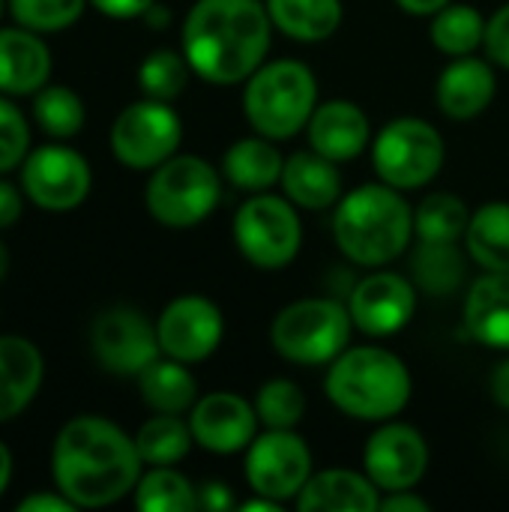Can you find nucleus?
Masks as SVG:
<instances>
[{
  "mask_svg": "<svg viewBox=\"0 0 509 512\" xmlns=\"http://www.w3.org/2000/svg\"><path fill=\"white\" fill-rule=\"evenodd\" d=\"M144 474L135 438L99 414L72 417L51 447V480L75 507H108L135 492Z\"/></svg>",
  "mask_w": 509,
  "mask_h": 512,
  "instance_id": "1",
  "label": "nucleus"
},
{
  "mask_svg": "<svg viewBox=\"0 0 509 512\" xmlns=\"http://www.w3.org/2000/svg\"><path fill=\"white\" fill-rule=\"evenodd\" d=\"M270 42L273 21L264 0H195L180 33L192 75L216 87L243 84L267 60Z\"/></svg>",
  "mask_w": 509,
  "mask_h": 512,
  "instance_id": "2",
  "label": "nucleus"
},
{
  "mask_svg": "<svg viewBox=\"0 0 509 512\" xmlns=\"http://www.w3.org/2000/svg\"><path fill=\"white\" fill-rule=\"evenodd\" d=\"M333 240L339 252L366 270H378L402 258L414 237V207L405 192L387 183H363L333 207Z\"/></svg>",
  "mask_w": 509,
  "mask_h": 512,
  "instance_id": "3",
  "label": "nucleus"
},
{
  "mask_svg": "<svg viewBox=\"0 0 509 512\" xmlns=\"http://www.w3.org/2000/svg\"><path fill=\"white\" fill-rule=\"evenodd\" d=\"M324 396L336 411L360 423L396 420L411 396L414 378L399 354L381 345H348L324 375Z\"/></svg>",
  "mask_w": 509,
  "mask_h": 512,
  "instance_id": "4",
  "label": "nucleus"
},
{
  "mask_svg": "<svg viewBox=\"0 0 509 512\" xmlns=\"http://www.w3.org/2000/svg\"><path fill=\"white\" fill-rule=\"evenodd\" d=\"M318 102L312 66L294 57L264 60L243 81V117L252 132L273 141H288L303 132Z\"/></svg>",
  "mask_w": 509,
  "mask_h": 512,
  "instance_id": "5",
  "label": "nucleus"
},
{
  "mask_svg": "<svg viewBox=\"0 0 509 512\" xmlns=\"http://www.w3.org/2000/svg\"><path fill=\"white\" fill-rule=\"evenodd\" d=\"M354 321L333 297H303L282 306L270 324L273 351L294 366H330L351 345Z\"/></svg>",
  "mask_w": 509,
  "mask_h": 512,
  "instance_id": "6",
  "label": "nucleus"
},
{
  "mask_svg": "<svg viewBox=\"0 0 509 512\" xmlns=\"http://www.w3.org/2000/svg\"><path fill=\"white\" fill-rule=\"evenodd\" d=\"M222 180V171H216L204 156L174 153L150 171L144 186L147 213L171 231L195 228L219 207Z\"/></svg>",
  "mask_w": 509,
  "mask_h": 512,
  "instance_id": "7",
  "label": "nucleus"
},
{
  "mask_svg": "<svg viewBox=\"0 0 509 512\" xmlns=\"http://www.w3.org/2000/svg\"><path fill=\"white\" fill-rule=\"evenodd\" d=\"M444 135L423 117H396L372 135L375 177L399 192L429 186L444 168Z\"/></svg>",
  "mask_w": 509,
  "mask_h": 512,
  "instance_id": "8",
  "label": "nucleus"
},
{
  "mask_svg": "<svg viewBox=\"0 0 509 512\" xmlns=\"http://www.w3.org/2000/svg\"><path fill=\"white\" fill-rule=\"evenodd\" d=\"M231 237L237 252L258 270L288 267L303 246L300 207L276 192L249 195L231 222Z\"/></svg>",
  "mask_w": 509,
  "mask_h": 512,
  "instance_id": "9",
  "label": "nucleus"
},
{
  "mask_svg": "<svg viewBox=\"0 0 509 512\" xmlns=\"http://www.w3.org/2000/svg\"><path fill=\"white\" fill-rule=\"evenodd\" d=\"M312 474V450L297 429H261L243 453L249 489L276 504L297 501Z\"/></svg>",
  "mask_w": 509,
  "mask_h": 512,
  "instance_id": "10",
  "label": "nucleus"
},
{
  "mask_svg": "<svg viewBox=\"0 0 509 512\" xmlns=\"http://www.w3.org/2000/svg\"><path fill=\"white\" fill-rule=\"evenodd\" d=\"M111 153L132 171H153L183 144V120L171 102L138 99L126 105L111 126Z\"/></svg>",
  "mask_w": 509,
  "mask_h": 512,
  "instance_id": "11",
  "label": "nucleus"
},
{
  "mask_svg": "<svg viewBox=\"0 0 509 512\" xmlns=\"http://www.w3.org/2000/svg\"><path fill=\"white\" fill-rule=\"evenodd\" d=\"M93 171L87 159L63 141L27 153L21 162V192L30 204L48 213H69L90 195Z\"/></svg>",
  "mask_w": 509,
  "mask_h": 512,
  "instance_id": "12",
  "label": "nucleus"
},
{
  "mask_svg": "<svg viewBox=\"0 0 509 512\" xmlns=\"http://www.w3.org/2000/svg\"><path fill=\"white\" fill-rule=\"evenodd\" d=\"M90 351L105 372L138 378L153 360L162 357L156 321L132 306L105 309L90 327Z\"/></svg>",
  "mask_w": 509,
  "mask_h": 512,
  "instance_id": "13",
  "label": "nucleus"
},
{
  "mask_svg": "<svg viewBox=\"0 0 509 512\" xmlns=\"http://www.w3.org/2000/svg\"><path fill=\"white\" fill-rule=\"evenodd\" d=\"M156 333L165 357L195 366L219 351L225 339V315L204 294H180L162 309Z\"/></svg>",
  "mask_w": 509,
  "mask_h": 512,
  "instance_id": "14",
  "label": "nucleus"
},
{
  "mask_svg": "<svg viewBox=\"0 0 509 512\" xmlns=\"http://www.w3.org/2000/svg\"><path fill=\"white\" fill-rule=\"evenodd\" d=\"M363 471L384 492L417 489L429 471V444L411 423L384 420L363 444Z\"/></svg>",
  "mask_w": 509,
  "mask_h": 512,
  "instance_id": "15",
  "label": "nucleus"
},
{
  "mask_svg": "<svg viewBox=\"0 0 509 512\" xmlns=\"http://www.w3.org/2000/svg\"><path fill=\"white\" fill-rule=\"evenodd\" d=\"M348 312L354 330L369 339H390L402 333L417 312V285L390 270L366 273L348 294Z\"/></svg>",
  "mask_w": 509,
  "mask_h": 512,
  "instance_id": "16",
  "label": "nucleus"
},
{
  "mask_svg": "<svg viewBox=\"0 0 509 512\" xmlns=\"http://www.w3.org/2000/svg\"><path fill=\"white\" fill-rule=\"evenodd\" d=\"M186 420H189L195 447L216 453V456L246 453V447L261 432L255 405L231 390H216V393L198 396V402L192 405Z\"/></svg>",
  "mask_w": 509,
  "mask_h": 512,
  "instance_id": "17",
  "label": "nucleus"
},
{
  "mask_svg": "<svg viewBox=\"0 0 509 512\" xmlns=\"http://www.w3.org/2000/svg\"><path fill=\"white\" fill-rule=\"evenodd\" d=\"M498 93L495 63L489 57L465 54L450 57L435 81V102L450 120H474L480 117Z\"/></svg>",
  "mask_w": 509,
  "mask_h": 512,
  "instance_id": "18",
  "label": "nucleus"
},
{
  "mask_svg": "<svg viewBox=\"0 0 509 512\" xmlns=\"http://www.w3.org/2000/svg\"><path fill=\"white\" fill-rule=\"evenodd\" d=\"M309 147L324 153L333 162H351L372 144L369 114L351 99H327L318 102L309 126Z\"/></svg>",
  "mask_w": 509,
  "mask_h": 512,
  "instance_id": "19",
  "label": "nucleus"
},
{
  "mask_svg": "<svg viewBox=\"0 0 509 512\" xmlns=\"http://www.w3.org/2000/svg\"><path fill=\"white\" fill-rule=\"evenodd\" d=\"M279 186L282 195L300 210H330L345 195L339 162L327 159L312 147L285 156Z\"/></svg>",
  "mask_w": 509,
  "mask_h": 512,
  "instance_id": "20",
  "label": "nucleus"
},
{
  "mask_svg": "<svg viewBox=\"0 0 509 512\" xmlns=\"http://www.w3.org/2000/svg\"><path fill=\"white\" fill-rule=\"evenodd\" d=\"M51 51L45 39L27 27L0 30V93L33 96L48 84Z\"/></svg>",
  "mask_w": 509,
  "mask_h": 512,
  "instance_id": "21",
  "label": "nucleus"
},
{
  "mask_svg": "<svg viewBox=\"0 0 509 512\" xmlns=\"http://www.w3.org/2000/svg\"><path fill=\"white\" fill-rule=\"evenodd\" d=\"M294 504L303 512H378L381 489L366 471L324 468L309 477Z\"/></svg>",
  "mask_w": 509,
  "mask_h": 512,
  "instance_id": "22",
  "label": "nucleus"
},
{
  "mask_svg": "<svg viewBox=\"0 0 509 512\" xmlns=\"http://www.w3.org/2000/svg\"><path fill=\"white\" fill-rule=\"evenodd\" d=\"M462 318L474 342L492 351H509V270L507 273L486 270L471 282L465 294Z\"/></svg>",
  "mask_w": 509,
  "mask_h": 512,
  "instance_id": "23",
  "label": "nucleus"
},
{
  "mask_svg": "<svg viewBox=\"0 0 509 512\" xmlns=\"http://www.w3.org/2000/svg\"><path fill=\"white\" fill-rule=\"evenodd\" d=\"M45 378L39 348L24 336H0V423L15 420L36 399Z\"/></svg>",
  "mask_w": 509,
  "mask_h": 512,
  "instance_id": "24",
  "label": "nucleus"
},
{
  "mask_svg": "<svg viewBox=\"0 0 509 512\" xmlns=\"http://www.w3.org/2000/svg\"><path fill=\"white\" fill-rule=\"evenodd\" d=\"M282 165H285V156L276 147V141L264 138L258 132L246 135V138H237L222 153V177L234 189H243L249 195L270 192L273 186H279Z\"/></svg>",
  "mask_w": 509,
  "mask_h": 512,
  "instance_id": "25",
  "label": "nucleus"
},
{
  "mask_svg": "<svg viewBox=\"0 0 509 512\" xmlns=\"http://www.w3.org/2000/svg\"><path fill=\"white\" fill-rule=\"evenodd\" d=\"M273 30L294 42H324L339 33L345 18L342 0H264Z\"/></svg>",
  "mask_w": 509,
  "mask_h": 512,
  "instance_id": "26",
  "label": "nucleus"
},
{
  "mask_svg": "<svg viewBox=\"0 0 509 512\" xmlns=\"http://www.w3.org/2000/svg\"><path fill=\"white\" fill-rule=\"evenodd\" d=\"M135 381L141 402L153 414H189L198 402V381L189 372V363H180L174 357L162 354Z\"/></svg>",
  "mask_w": 509,
  "mask_h": 512,
  "instance_id": "27",
  "label": "nucleus"
},
{
  "mask_svg": "<svg viewBox=\"0 0 509 512\" xmlns=\"http://www.w3.org/2000/svg\"><path fill=\"white\" fill-rule=\"evenodd\" d=\"M468 249L465 243H429L417 240L411 255V282L417 291H426L432 297H453L465 285L468 273Z\"/></svg>",
  "mask_w": 509,
  "mask_h": 512,
  "instance_id": "28",
  "label": "nucleus"
},
{
  "mask_svg": "<svg viewBox=\"0 0 509 512\" xmlns=\"http://www.w3.org/2000/svg\"><path fill=\"white\" fill-rule=\"evenodd\" d=\"M465 249L471 261L492 273L509 270V201H489L471 210L465 231Z\"/></svg>",
  "mask_w": 509,
  "mask_h": 512,
  "instance_id": "29",
  "label": "nucleus"
},
{
  "mask_svg": "<svg viewBox=\"0 0 509 512\" xmlns=\"http://www.w3.org/2000/svg\"><path fill=\"white\" fill-rule=\"evenodd\" d=\"M486 21L477 6L453 0L429 18V39L447 57L477 54L486 39Z\"/></svg>",
  "mask_w": 509,
  "mask_h": 512,
  "instance_id": "30",
  "label": "nucleus"
},
{
  "mask_svg": "<svg viewBox=\"0 0 509 512\" xmlns=\"http://www.w3.org/2000/svg\"><path fill=\"white\" fill-rule=\"evenodd\" d=\"M135 447H138L144 468L177 465L189 456V450L195 447V438L183 414H156L147 423H141V429L135 432Z\"/></svg>",
  "mask_w": 509,
  "mask_h": 512,
  "instance_id": "31",
  "label": "nucleus"
},
{
  "mask_svg": "<svg viewBox=\"0 0 509 512\" xmlns=\"http://www.w3.org/2000/svg\"><path fill=\"white\" fill-rule=\"evenodd\" d=\"M135 507L141 512H192L198 510V486L174 465L147 468L135 486Z\"/></svg>",
  "mask_w": 509,
  "mask_h": 512,
  "instance_id": "32",
  "label": "nucleus"
},
{
  "mask_svg": "<svg viewBox=\"0 0 509 512\" xmlns=\"http://www.w3.org/2000/svg\"><path fill=\"white\" fill-rule=\"evenodd\" d=\"M471 222L465 198L453 192H432L414 207V237L429 243H462Z\"/></svg>",
  "mask_w": 509,
  "mask_h": 512,
  "instance_id": "33",
  "label": "nucleus"
},
{
  "mask_svg": "<svg viewBox=\"0 0 509 512\" xmlns=\"http://www.w3.org/2000/svg\"><path fill=\"white\" fill-rule=\"evenodd\" d=\"M33 120L48 138L66 141L84 129L87 108H84V99L72 87L45 84L39 93H33Z\"/></svg>",
  "mask_w": 509,
  "mask_h": 512,
  "instance_id": "34",
  "label": "nucleus"
},
{
  "mask_svg": "<svg viewBox=\"0 0 509 512\" xmlns=\"http://www.w3.org/2000/svg\"><path fill=\"white\" fill-rule=\"evenodd\" d=\"M189 75H192V66H189V60H186L183 51L156 48L138 66V87L150 99L174 102L186 90Z\"/></svg>",
  "mask_w": 509,
  "mask_h": 512,
  "instance_id": "35",
  "label": "nucleus"
},
{
  "mask_svg": "<svg viewBox=\"0 0 509 512\" xmlns=\"http://www.w3.org/2000/svg\"><path fill=\"white\" fill-rule=\"evenodd\" d=\"M261 429H297L306 417V393L291 378H270L252 399Z\"/></svg>",
  "mask_w": 509,
  "mask_h": 512,
  "instance_id": "36",
  "label": "nucleus"
},
{
  "mask_svg": "<svg viewBox=\"0 0 509 512\" xmlns=\"http://www.w3.org/2000/svg\"><path fill=\"white\" fill-rule=\"evenodd\" d=\"M90 0H9L15 24L33 33H57L72 27Z\"/></svg>",
  "mask_w": 509,
  "mask_h": 512,
  "instance_id": "37",
  "label": "nucleus"
},
{
  "mask_svg": "<svg viewBox=\"0 0 509 512\" xmlns=\"http://www.w3.org/2000/svg\"><path fill=\"white\" fill-rule=\"evenodd\" d=\"M30 153V126L27 117L6 93H0V174L18 168Z\"/></svg>",
  "mask_w": 509,
  "mask_h": 512,
  "instance_id": "38",
  "label": "nucleus"
},
{
  "mask_svg": "<svg viewBox=\"0 0 509 512\" xmlns=\"http://www.w3.org/2000/svg\"><path fill=\"white\" fill-rule=\"evenodd\" d=\"M483 51H486V57H489L495 66L509 69V0L489 15Z\"/></svg>",
  "mask_w": 509,
  "mask_h": 512,
  "instance_id": "39",
  "label": "nucleus"
},
{
  "mask_svg": "<svg viewBox=\"0 0 509 512\" xmlns=\"http://www.w3.org/2000/svg\"><path fill=\"white\" fill-rule=\"evenodd\" d=\"M198 510L207 512H225L234 510V495L228 489V483L219 480H207L198 486Z\"/></svg>",
  "mask_w": 509,
  "mask_h": 512,
  "instance_id": "40",
  "label": "nucleus"
},
{
  "mask_svg": "<svg viewBox=\"0 0 509 512\" xmlns=\"http://www.w3.org/2000/svg\"><path fill=\"white\" fill-rule=\"evenodd\" d=\"M156 0H90L93 9H99L108 18L117 21H129V18H144V12L153 6Z\"/></svg>",
  "mask_w": 509,
  "mask_h": 512,
  "instance_id": "41",
  "label": "nucleus"
},
{
  "mask_svg": "<svg viewBox=\"0 0 509 512\" xmlns=\"http://www.w3.org/2000/svg\"><path fill=\"white\" fill-rule=\"evenodd\" d=\"M378 512H429V501L420 498L414 489H396L381 495Z\"/></svg>",
  "mask_w": 509,
  "mask_h": 512,
  "instance_id": "42",
  "label": "nucleus"
},
{
  "mask_svg": "<svg viewBox=\"0 0 509 512\" xmlns=\"http://www.w3.org/2000/svg\"><path fill=\"white\" fill-rule=\"evenodd\" d=\"M24 210V192H18L9 180H0V231L12 228L21 219Z\"/></svg>",
  "mask_w": 509,
  "mask_h": 512,
  "instance_id": "43",
  "label": "nucleus"
},
{
  "mask_svg": "<svg viewBox=\"0 0 509 512\" xmlns=\"http://www.w3.org/2000/svg\"><path fill=\"white\" fill-rule=\"evenodd\" d=\"M21 512H72L78 510L66 495H60L57 489L54 492H42V495H30L18 504Z\"/></svg>",
  "mask_w": 509,
  "mask_h": 512,
  "instance_id": "44",
  "label": "nucleus"
},
{
  "mask_svg": "<svg viewBox=\"0 0 509 512\" xmlns=\"http://www.w3.org/2000/svg\"><path fill=\"white\" fill-rule=\"evenodd\" d=\"M489 393L495 399L498 408L509 411V357L501 360L495 369H492V378H489Z\"/></svg>",
  "mask_w": 509,
  "mask_h": 512,
  "instance_id": "45",
  "label": "nucleus"
},
{
  "mask_svg": "<svg viewBox=\"0 0 509 512\" xmlns=\"http://www.w3.org/2000/svg\"><path fill=\"white\" fill-rule=\"evenodd\" d=\"M447 3H453V0H396V6H399L405 15H414V18H432V15L441 12Z\"/></svg>",
  "mask_w": 509,
  "mask_h": 512,
  "instance_id": "46",
  "label": "nucleus"
},
{
  "mask_svg": "<svg viewBox=\"0 0 509 512\" xmlns=\"http://www.w3.org/2000/svg\"><path fill=\"white\" fill-rule=\"evenodd\" d=\"M9 483H12V453H9V447L0 441V495L9 489Z\"/></svg>",
  "mask_w": 509,
  "mask_h": 512,
  "instance_id": "47",
  "label": "nucleus"
},
{
  "mask_svg": "<svg viewBox=\"0 0 509 512\" xmlns=\"http://www.w3.org/2000/svg\"><path fill=\"white\" fill-rule=\"evenodd\" d=\"M6 273H9V252H6V246L0 240V282L6 279Z\"/></svg>",
  "mask_w": 509,
  "mask_h": 512,
  "instance_id": "48",
  "label": "nucleus"
},
{
  "mask_svg": "<svg viewBox=\"0 0 509 512\" xmlns=\"http://www.w3.org/2000/svg\"><path fill=\"white\" fill-rule=\"evenodd\" d=\"M0 15H3V0H0Z\"/></svg>",
  "mask_w": 509,
  "mask_h": 512,
  "instance_id": "49",
  "label": "nucleus"
}]
</instances>
